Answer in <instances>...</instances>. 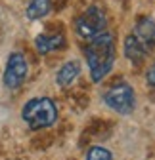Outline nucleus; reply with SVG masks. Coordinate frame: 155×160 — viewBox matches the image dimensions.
Masks as SVG:
<instances>
[{
	"instance_id": "7",
	"label": "nucleus",
	"mask_w": 155,
	"mask_h": 160,
	"mask_svg": "<svg viewBox=\"0 0 155 160\" xmlns=\"http://www.w3.org/2000/svg\"><path fill=\"white\" fill-rule=\"evenodd\" d=\"M35 46L38 50V53H50L56 50H63L67 46V40L63 36V32H42L35 38Z\"/></svg>"
},
{
	"instance_id": "6",
	"label": "nucleus",
	"mask_w": 155,
	"mask_h": 160,
	"mask_svg": "<svg viewBox=\"0 0 155 160\" xmlns=\"http://www.w3.org/2000/svg\"><path fill=\"white\" fill-rule=\"evenodd\" d=\"M132 34L136 36V40L147 52L153 50L155 48V19L147 17V15L140 17L136 21V25H134V32Z\"/></svg>"
},
{
	"instance_id": "1",
	"label": "nucleus",
	"mask_w": 155,
	"mask_h": 160,
	"mask_svg": "<svg viewBox=\"0 0 155 160\" xmlns=\"http://www.w3.org/2000/svg\"><path fill=\"white\" fill-rule=\"evenodd\" d=\"M86 63L90 69V76L94 82L100 80L113 69L115 63V38L109 32H102L100 36L92 38L90 46L84 50Z\"/></svg>"
},
{
	"instance_id": "5",
	"label": "nucleus",
	"mask_w": 155,
	"mask_h": 160,
	"mask_svg": "<svg viewBox=\"0 0 155 160\" xmlns=\"http://www.w3.org/2000/svg\"><path fill=\"white\" fill-rule=\"evenodd\" d=\"M29 72V65H27V59L21 52H13L8 55V61H6V69H4V76H2V82L8 90H17L25 82Z\"/></svg>"
},
{
	"instance_id": "13",
	"label": "nucleus",
	"mask_w": 155,
	"mask_h": 160,
	"mask_svg": "<svg viewBox=\"0 0 155 160\" xmlns=\"http://www.w3.org/2000/svg\"><path fill=\"white\" fill-rule=\"evenodd\" d=\"M146 82H147V86H151V88H155V65L147 71V76H146Z\"/></svg>"
},
{
	"instance_id": "9",
	"label": "nucleus",
	"mask_w": 155,
	"mask_h": 160,
	"mask_svg": "<svg viewBox=\"0 0 155 160\" xmlns=\"http://www.w3.org/2000/svg\"><path fill=\"white\" fill-rule=\"evenodd\" d=\"M79 74H81V63L73 59V61H67L60 71H57L56 82H57V86H61V88H69L77 80Z\"/></svg>"
},
{
	"instance_id": "8",
	"label": "nucleus",
	"mask_w": 155,
	"mask_h": 160,
	"mask_svg": "<svg viewBox=\"0 0 155 160\" xmlns=\"http://www.w3.org/2000/svg\"><path fill=\"white\" fill-rule=\"evenodd\" d=\"M125 55H126V59H128L130 63L140 65L144 59H146V55H147V50L138 42L134 34H128L125 38Z\"/></svg>"
},
{
	"instance_id": "3",
	"label": "nucleus",
	"mask_w": 155,
	"mask_h": 160,
	"mask_svg": "<svg viewBox=\"0 0 155 160\" xmlns=\"http://www.w3.org/2000/svg\"><path fill=\"white\" fill-rule=\"evenodd\" d=\"M105 27H107V17H105L104 10L98 6L86 8L75 21L77 34L86 40H92L96 36H100L102 32H105Z\"/></svg>"
},
{
	"instance_id": "10",
	"label": "nucleus",
	"mask_w": 155,
	"mask_h": 160,
	"mask_svg": "<svg viewBox=\"0 0 155 160\" xmlns=\"http://www.w3.org/2000/svg\"><path fill=\"white\" fill-rule=\"evenodd\" d=\"M50 10H52L50 0H29V4H27V17L29 19H42L44 15H48Z\"/></svg>"
},
{
	"instance_id": "4",
	"label": "nucleus",
	"mask_w": 155,
	"mask_h": 160,
	"mask_svg": "<svg viewBox=\"0 0 155 160\" xmlns=\"http://www.w3.org/2000/svg\"><path fill=\"white\" fill-rule=\"evenodd\" d=\"M104 99H105V105L119 114H130L134 111V105H136L134 90L126 82H119L113 88H109L105 92Z\"/></svg>"
},
{
	"instance_id": "11",
	"label": "nucleus",
	"mask_w": 155,
	"mask_h": 160,
	"mask_svg": "<svg viewBox=\"0 0 155 160\" xmlns=\"http://www.w3.org/2000/svg\"><path fill=\"white\" fill-rule=\"evenodd\" d=\"M111 152L105 149V147H100V145H96V147H90L88 152H86V160H111Z\"/></svg>"
},
{
	"instance_id": "12",
	"label": "nucleus",
	"mask_w": 155,
	"mask_h": 160,
	"mask_svg": "<svg viewBox=\"0 0 155 160\" xmlns=\"http://www.w3.org/2000/svg\"><path fill=\"white\" fill-rule=\"evenodd\" d=\"M67 2H69V0H50V6H52V10H56V12H61V10L67 6Z\"/></svg>"
},
{
	"instance_id": "2",
	"label": "nucleus",
	"mask_w": 155,
	"mask_h": 160,
	"mask_svg": "<svg viewBox=\"0 0 155 160\" xmlns=\"http://www.w3.org/2000/svg\"><path fill=\"white\" fill-rule=\"evenodd\" d=\"M21 118L27 122L31 130H44L56 124L57 109L50 97H35L23 105Z\"/></svg>"
}]
</instances>
